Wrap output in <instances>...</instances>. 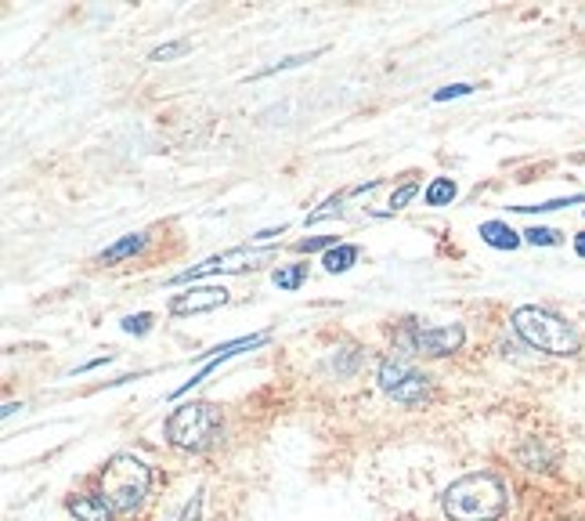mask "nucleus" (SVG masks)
<instances>
[{
  "label": "nucleus",
  "instance_id": "f257e3e1",
  "mask_svg": "<svg viewBox=\"0 0 585 521\" xmlns=\"http://www.w3.org/2000/svg\"><path fill=\"white\" fill-rule=\"evenodd\" d=\"M441 507L452 521H496L506 514V485L492 471H473L445 489Z\"/></svg>",
  "mask_w": 585,
  "mask_h": 521
},
{
  "label": "nucleus",
  "instance_id": "f03ea898",
  "mask_svg": "<svg viewBox=\"0 0 585 521\" xmlns=\"http://www.w3.org/2000/svg\"><path fill=\"white\" fill-rule=\"evenodd\" d=\"M513 329H517V337L524 344L538 347V352H546V355H578V347H581L578 329L564 315H556L549 308H538V304L517 308L513 312Z\"/></svg>",
  "mask_w": 585,
  "mask_h": 521
},
{
  "label": "nucleus",
  "instance_id": "7ed1b4c3",
  "mask_svg": "<svg viewBox=\"0 0 585 521\" xmlns=\"http://www.w3.org/2000/svg\"><path fill=\"white\" fill-rule=\"evenodd\" d=\"M102 496L113 507V514H134L152 485V471L145 467V460L131 457V453H116L106 467H102Z\"/></svg>",
  "mask_w": 585,
  "mask_h": 521
},
{
  "label": "nucleus",
  "instance_id": "20e7f679",
  "mask_svg": "<svg viewBox=\"0 0 585 521\" xmlns=\"http://www.w3.org/2000/svg\"><path fill=\"white\" fill-rule=\"evenodd\" d=\"M163 434H166V442L174 449L199 453V449H207V446L217 442V434H221V413L210 402H184V406H177L166 416Z\"/></svg>",
  "mask_w": 585,
  "mask_h": 521
},
{
  "label": "nucleus",
  "instance_id": "39448f33",
  "mask_svg": "<svg viewBox=\"0 0 585 521\" xmlns=\"http://www.w3.org/2000/svg\"><path fill=\"white\" fill-rule=\"evenodd\" d=\"M462 326L459 322H448V326H409L402 337H398V344L405 347V352H412V355H427V359H445V355H452V352H459L462 347Z\"/></svg>",
  "mask_w": 585,
  "mask_h": 521
},
{
  "label": "nucleus",
  "instance_id": "423d86ee",
  "mask_svg": "<svg viewBox=\"0 0 585 521\" xmlns=\"http://www.w3.org/2000/svg\"><path fill=\"white\" fill-rule=\"evenodd\" d=\"M376 380L390 398L402 402V406H420V402L430 398V380L423 373H416L409 363H398V359H383L379 370H376Z\"/></svg>",
  "mask_w": 585,
  "mask_h": 521
},
{
  "label": "nucleus",
  "instance_id": "0eeeda50",
  "mask_svg": "<svg viewBox=\"0 0 585 521\" xmlns=\"http://www.w3.org/2000/svg\"><path fill=\"white\" fill-rule=\"evenodd\" d=\"M264 257H271V250H228V253H214V257L203 260V265H191V269L177 272L170 283L174 286H184V283H195V279L214 276V272H246V269H257L253 260H264Z\"/></svg>",
  "mask_w": 585,
  "mask_h": 521
},
{
  "label": "nucleus",
  "instance_id": "6e6552de",
  "mask_svg": "<svg viewBox=\"0 0 585 521\" xmlns=\"http://www.w3.org/2000/svg\"><path fill=\"white\" fill-rule=\"evenodd\" d=\"M260 344H267V333H253V337H239V340H228V344H221V347H214V355H210V359L203 363V370H199V373H195L191 380H184L181 388H174V391H170V398H181V395H188V391H191L195 384H203V380H207V377H210V373H214V370H217L221 363H228V359H232V355H239V352H253V347H260Z\"/></svg>",
  "mask_w": 585,
  "mask_h": 521
},
{
  "label": "nucleus",
  "instance_id": "1a4fd4ad",
  "mask_svg": "<svg viewBox=\"0 0 585 521\" xmlns=\"http://www.w3.org/2000/svg\"><path fill=\"white\" fill-rule=\"evenodd\" d=\"M228 304V290L225 286H191L184 294L170 297V315H203Z\"/></svg>",
  "mask_w": 585,
  "mask_h": 521
},
{
  "label": "nucleus",
  "instance_id": "9d476101",
  "mask_svg": "<svg viewBox=\"0 0 585 521\" xmlns=\"http://www.w3.org/2000/svg\"><path fill=\"white\" fill-rule=\"evenodd\" d=\"M69 514L76 521H113V507L106 503L102 492H87V496L69 500Z\"/></svg>",
  "mask_w": 585,
  "mask_h": 521
},
{
  "label": "nucleus",
  "instance_id": "9b49d317",
  "mask_svg": "<svg viewBox=\"0 0 585 521\" xmlns=\"http://www.w3.org/2000/svg\"><path fill=\"white\" fill-rule=\"evenodd\" d=\"M480 239L492 246V250H517V246L524 243V235L513 232L506 221H484V225H480Z\"/></svg>",
  "mask_w": 585,
  "mask_h": 521
},
{
  "label": "nucleus",
  "instance_id": "f8f14e48",
  "mask_svg": "<svg viewBox=\"0 0 585 521\" xmlns=\"http://www.w3.org/2000/svg\"><path fill=\"white\" fill-rule=\"evenodd\" d=\"M148 243V235L145 232H134V235H123L120 243H113L102 257H98V260H102V265H120V260H127V257H134L141 246Z\"/></svg>",
  "mask_w": 585,
  "mask_h": 521
},
{
  "label": "nucleus",
  "instance_id": "ddd939ff",
  "mask_svg": "<svg viewBox=\"0 0 585 521\" xmlns=\"http://www.w3.org/2000/svg\"><path fill=\"white\" fill-rule=\"evenodd\" d=\"M354 260H358V246H351V243H340V246L326 250L322 265H326V272H333V276H343L347 269H354Z\"/></svg>",
  "mask_w": 585,
  "mask_h": 521
},
{
  "label": "nucleus",
  "instance_id": "4468645a",
  "mask_svg": "<svg viewBox=\"0 0 585 521\" xmlns=\"http://www.w3.org/2000/svg\"><path fill=\"white\" fill-rule=\"evenodd\" d=\"M455 196H459V185H455L452 178H434V182L427 185V192H423V203H427V207H448Z\"/></svg>",
  "mask_w": 585,
  "mask_h": 521
},
{
  "label": "nucleus",
  "instance_id": "2eb2a0df",
  "mask_svg": "<svg viewBox=\"0 0 585 521\" xmlns=\"http://www.w3.org/2000/svg\"><path fill=\"white\" fill-rule=\"evenodd\" d=\"M308 279V265H285V269H275L271 272V283L278 290H301Z\"/></svg>",
  "mask_w": 585,
  "mask_h": 521
},
{
  "label": "nucleus",
  "instance_id": "dca6fc26",
  "mask_svg": "<svg viewBox=\"0 0 585 521\" xmlns=\"http://www.w3.org/2000/svg\"><path fill=\"white\" fill-rule=\"evenodd\" d=\"M521 235H524V243H531V246H560V243H564V232H560V228H549V225H531V228H524Z\"/></svg>",
  "mask_w": 585,
  "mask_h": 521
},
{
  "label": "nucleus",
  "instance_id": "f3484780",
  "mask_svg": "<svg viewBox=\"0 0 585 521\" xmlns=\"http://www.w3.org/2000/svg\"><path fill=\"white\" fill-rule=\"evenodd\" d=\"M585 203V192H574V196H564V200H546V203H531V207H513L517 214H553V210H564V207H578Z\"/></svg>",
  "mask_w": 585,
  "mask_h": 521
},
{
  "label": "nucleus",
  "instance_id": "a211bd4d",
  "mask_svg": "<svg viewBox=\"0 0 585 521\" xmlns=\"http://www.w3.org/2000/svg\"><path fill=\"white\" fill-rule=\"evenodd\" d=\"M340 214H343V200L333 196V200H326L318 210H311V214L304 218V225H318V221H326V218H340Z\"/></svg>",
  "mask_w": 585,
  "mask_h": 521
},
{
  "label": "nucleus",
  "instance_id": "6ab92c4d",
  "mask_svg": "<svg viewBox=\"0 0 585 521\" xmlns=\"http://www.w3.org/2000/svg\"><path fill=\"white\" fill-rule=\"evenodd\" d=\"M318 51H311V55H292V58H282L278 65H267V69H260V73H253V80H260V76H271V73H282V69H297V65H304V62H311Z\"/></svg>",
  "mask_w": 585,
  "mask_h": 521
},
{
  "label": "nucleus",
  "instance_id": "aec40b11",
  "mask_svg": "<svg viewBox=\"0 0 585 521\" xmlns=\"http://www.w3.org/2000/svg\"><path fill=\"white\" fill-rule=\"evenodd\" d=\"M416 192H420V182H409V185H402L394 196H390V210H402V207H409V203L416 200Z\"/></svg>",
  "mask_w": 585,
  "mask_h": 521
},
{
  "label": "nucleus",
  "instance_id": "412c9836",
  "mask_svg": "<svg viewBox=\"0 0 585 521\" xmlns=\"http://www.w3.org/2000/svg\"><path fill=\"white\" fill-rule=\"evenodd\" d=\"M188 51V40H174V44H163L152 51V62H170V58H181Z\"/></svg>",
  "mask_w": 585,
  "mask_h": 521
},
{
  "label": "nucleus",
  "instance_id": "4be33fe9",
  "mask_svg": "<svg viewBox=\"0 0 585 521\" xmlns=\"http://www.w3.org/2000/svg\"><path fill=\"white\" fill-rule=\"evenodd\" d=\"M466 95H473V87H470V83H448V87H441V91H434V102H448V98H466Z\"/></svg>",
  "mask_w": 585,
  "mask_h": 521
},
{
  "label": "nucleus",
  "instance_id": "5701e85b",
  "mask_svg": "<svg viewBox=\"0 0 585 521\" xmlns=\"http://www.w3.org/2000/svg\"><path fill=\"white\" fill-rule=\"evenodd\" d=\"M333 246H340L336 235H315V239H301V243H297L301 253H311V250H333Z\"/></svg>",
  "mask_w": 585,
  "mask_h": 521
},
{
  "label": "nucleus",
  "instance_id": "b1692460",
  "mask_svg": "<svg viewBox=\"0 0 585 521\" xmlns=\"http://www.w3.org/2000/svg\"><path fill=\"white\" fill-rule=\"evenodd\" d=\"M123 329H127V333H138V337H141V333H148V329H152V315H148V312L127 315V319H123Z\"/></svg>",
  "mask_w": 585,
  "mask_h": 521
},
{
  "label": "nucleus",
  "instance_id": "393cba45",
  "mask_svg": "<svg viewBox=\"0 0 585 521\" xmlns=\"http://www.w3.org/2000/svg\"><path fill=\"white\" fill-rule=\"evenodd\" d=\"M199 503H203L199 496H191V503L184 507V514H181V521H195V517H199Z\"/></svg>",
  "mask_w": 585,
  "mask_h": 521
},
{
  "label": "nucleus",
  "instance_id": "a878e982",
  "mask_svg": "<svg viewBox=\"0 0 585 521\" xmlns=\"http://www.w3.org/2000/svg\"><path fill=\"white\" fill-rule=\"evenodd\" d=\"M285 232V225H278V228H264V232H257L253 239H271V235H282Z\"/></svg>",
  "mask_w": 585,
  "mask_h": 521
},
{
  "label": "nucleus",
  "instance_id": "bb28decb",
  "mask_svg": "<svg viewBox=\"0 0 585 521\" xmlns=\"http://www.w3.org/2000/svg\"><path fill=\"white\" fill-rule=\"evenodd\" d=\"M574 253H578V257H585V228L574 235Z\"/></svg>",
  "mask_w": 585,
  "mask_h": 521
}]
</instances>
